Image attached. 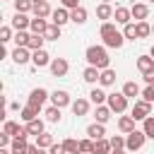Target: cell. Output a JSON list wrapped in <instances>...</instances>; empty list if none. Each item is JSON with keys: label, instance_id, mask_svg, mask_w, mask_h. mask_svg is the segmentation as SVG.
<instances>
[{"label": "cell", "instance_id": "cell-1", "mask_svg": "<svg viewBox=\"0 0 154 154\" xmlns=\"http://www.w3.org/2000/svg\"><path fill=\"white\" fill-rule=\"evenodd\" d=\"M84 58H87L89 65H94V67H99V70H106V67L111 65V58H108V53H106L103 46H89L87 53H84Z\"/></svg>", "mask_w": 154, "mask_h": 154}, {"label": "cell", "instance_id": "cell-2", "mask_svg": "<svg viewBox=\"0 0 154 154\" xmlns=\"http://www.w3.org/2000/svg\"><path fill=\"white\" fill-rule=\"evenodd\" d=\"M106 103H108V108H111L113 113H125V108H128V96H125L123 91H116V94H108Z\"/></svg>", "mask_w": 154, "mask_h": 154}, {"label": "cell", "instance_id": "cell-3", "mask_svg": "<svg viewBox=\"0 0 154 154\" xmlns=\"http://www.w3.org/2000/svg\"><path fill=\"white\" fill-rule=\"evenodd\" d=\"M144 140H147L144 130H132V132H128V137H125V149H128V152H137V149H142Z\"/></svg>", "mask_w": 154, "mask_h": 154}, {"label": "cell", "instance_id": "cell-4", "mask_svg": "<svg viewBox=\"0 0 154 154\" xmlns=\"http://www.w3.org/2000/svg\"><path fill=\"white\" fill-rule=\"evenodd\" d=\"M149 113H152V103L149 101H135V106H132V118L135 120H144V118H149Z\"/></svg>", "mask_w": 154, "mask_h": 154}, {"label": "cell", "instance_id": "cell-5", "mask_svg": "<svg viewBox=\"0 0 154 154\" xmlns=\"http://www.w3.org/2000/svg\"><path fill=\"white\" fill-rule=\"evenodd\" d=\"M67 70H70V65H67L65 58H53V60H51V72H53V77H65Z\"/></svg>", "mask_w": 154, "mask_h": 154}, {"label": "cell", "instance_id": "cell-6", "mask_svg": "<svg viewBox=\"0 0 154 154\" xmlns=\"http://www.w3.org/2000/svg\"><path fill=\"white\" fill-rule=\"evenodd\" d=\"M123 43H125V36H123L118 29L111 31L108 36H103V46H106V48H120Z\"/></svg>", "mask_w": 154, "mask_h": 154}, {"label": "cell", "instance_id": "cell-7", "mask_svg": "<svg viewBox=\"0 0 154 154\" xmlns=\"http://www.w3.org/2000/svg\"><path fill=\"white\" fill-rule=\"evenodd\" d=\"M46 99H51V94H48V91H46L43 87L34 89V91L29 94V103H31V106H38V108H41V106L46 103Z\"/></svg>", "mask_w": 154, "mask_h": 154}, {"label": "cell", "instance_id": "cell-8", "mask_svg": "<svg viewBox=\"0 0 154 154\" xmlns=\"http://www.w3.org/2000/svg\"><path fill=\"white\" fill-rule=\"evenodd\" d=\"M12 60H14L17 65H24V63L31 60V51H29L26 46H17V48L12 51Z\"/></svg>", "mask_w": 154, "mask_h": 154}, {"label": "cell", "instance_id": "cell-9", "mask_svg": "<svg viewBox=\"0 0 154 154\" xmlns=\"http://www.w3.org/2000/svg\"><path fill=\"white\" fill-rule=\"evenodd\" d=\"M31 63H34V67H46V65H51V55L43 48L31 51Z\"/></svg>", "mask_w": 154, "mask_h": 154}, {"label": "cell", "instance_id": "cell-10", "mask_svg": "<svg viewBox=\"0 0 154 154\" xmlns=\"http://www.w3.org/2000/svg\"><path fill=\"white\" fill-rule=\"evenodd\" d=\"M113 19H116V24H123V26H125V24H130L132 12H130L128 7H120V5H118V7L113 10Z\"/></svg>", "mask_w": 154, "mask_h": 154}, {"label": "cell", "instance_id": "cell-11", "mask_svg": "<svg viewBox=\"0 0 154 154\" xmlns=\"http://www.w3.org/2000/svg\"><path fill=\"white\" fill-rule=\"evenodd\" d=\"M29 26H31V19H29L24 12H14V17H12V29L24 31V29H29Z\"/></svg>", "mask_w": 154, "mask_h": 154}, {"label": "cell", "instance_id": "cell-12", "mask_svg": "<svg viewBox=\"0 0 154 154\" xmlns=\"http://www.w3.org/2000/svg\"><path fill=\"white\" fill-rule=\"evenodd\" d=\"M51 101H53V106H58V108H63V106H72L70 94H67V91H63V89L53 91V94H51Z\"/></svg>", "mask_w": 154, "mask_h": 154}, {"label": "cell", "instance_id": "cell-13", "mask_svg": "<svg viewBox=\"0 0 154 154\" xmlns=\"http://www.w3.org/2000/svg\"><path fill=\"white\" fill-rule=\"evenodd\" d=\"M10 149H12V154H29V142H26V137H12Z\"/></svg>", "mask_w": 154, "mask_h": 154}, {"label": "cell", "instance_id": "cell-14", "mask_svg": "<svg viewBox=\"0 0 154 154\" xmlns=\"http://www.w3.org/2000/svg\"><path fill=\"white\" fill-rule=\"evenodd\" d=\"M130 12H132V19L144 22V19H147V14H149V7H147L144 2H135V5L130 7Z\"/></svg>", "mask_w": 154, "mask_h": 154}, {"label": "cell", "instance_id": "cell-15", "mask_svg": "<svg viewBox=\"0 0 154 154\" xmlns=\"http://www.w3.org/2000/svg\"><path fill=\"white\" fill-rule=\"evenodd\" d=\"M38 111H41L38 106H31V103H26V106L19 111V116H22V120H24V123H31V120H36V118H38Z\"/></svg>", "mask_w": 154, "mask_h": 154}, {"label": "cell", "instance_id": "cell-16", "mask_svg": "<svg viewBox=\"0 0 154 154\" xmlns=\"http://www.w3.org/2000/svg\"><path fill=\"white\" fill-rule=\"evenodd\" d=\"M137 70H140L142 75L154 72V58H152V55H140V58H137Z\"/></svg>", "mask_w": 154, "mask_h": 154}, {"label": "cell", "instance_id": "cell-17", "mask_svg": "<svg viewBox=\"0 0 154 154\" xmlns=\"http://www.w3.org/2000/svg\"><path fill=\"white\" fill-rule=\"evenodd\" d=\"M113 152V147H111V140H106V137H101V140H94V149H91V154H111Z\"/></svg>", "mask_w": 154, "mask_h": 154}, {"label": "cell", "instance_id": "cell-18", "mask_svg": "<svg viewBox=\"0 0 154 154\" xmlns=\"http://www.w3.org/2000/svg\"><path fill=\"white\" fill-rule=\"evenodd\" d=\"M34 17H41V19H46V17H51L53 14V10H51V5H48V0L46 2H34Z\"/></svg>", "mask_w": 154, "mask_h": 154}, {"label": "cell", "instance_id": "cell-19", "mask_svg": "<svg viewBox=\"0 0 154 154\" xmlns=\"http://www.w3.org/2000/svg\"><path fill=\"white\" fill-rule=\"evenodd\" d=\"M53 24H58V26H63L65 22H70V10L67 7H58V10H53Z\"/></svg>", "mask_w": 154, "mask_h": 154}, {"label": "cell", "instance_id": "cell-20", "mask_svg": "<svg viewBox=\"0 0 154 154\" xmlns=\"http://www.w3.org/2000/svg\"><path fill=\"white\" fill-rule=\"evenodd\" d=\"M106 99H108V94H103V89H99V87H94V89L89 91V101H91L94 106H101V103H106Z\"/></svg>", "mask_w": 154, "mask_h": 154}, {"label": "cell", "instance_id": "cell-21", "mask_svg": "<svg viewBox=\"0 0 154 154\" xmlns=\"http://www.w3.org/2000/svg\"><path fill=\"white\" fill-rule=\"evenodd\" d=\"M87 135H89L91 140H101V137L106 135V128H103V123H91V125L87 128Z\"/></svg>", "mask_w": 154, "mask_h": 154}, {"label": "cell", "instance_id": "cell-22", "mask_svg": "<svg viewBox=\"0 0 154 154\" xmlns=\"http://www.w3.org/2000/svg\"><path fill=\"white\" fill-rule=\"evenodd\" d=\"M96 17L103 19V22H108V19L113 17V7H111V2H101V5L96 7Z\"/></svg>", "mask_w": 154, "mask_h": 154}, {"label": "cell", "instance_id": "cell-23", "mask_svg": "<svg viewBox=\"0 0 154 154\" xmlns=\"http://www.w3.org/2000/svg\"><path fill=\"white\" fill-rule=\"evenodd\" d=\"M70 22H75V24H84L87 22V10L79 5V7H75V10H70Z\"/></svg>", "mask_w": 154, "mask_h": 154}, {"label": "cell", "instance_id": "cell-24", "mask_svg": "<svg viewBox=\"0 0 154 154\" xmlns=\"http://www.w3.org/2000/svg\"><path fill=\"white\" fill-rule=\"evenodd\" d=\"M82 77H84V82L94 84V82H99V77H101V70H99V67H94V65H89V67L82 72Z\"/></svg>", "mask_w": 154, "mask_h": 154}, {"label": "cell", "instance_id": "cell-25", "mask_svg": "<svg viewBox=\"0 0 154 154\" xmlns=\"http://www.w3.org/2000/svg\"><path fill=\"white\" fill-rule=\"evenodd\" d=\"M99 84H101V87H111V84H116V72H113L111 67H106V70H101V77H99Z\"/></svg>", "mask_w": 154, "mask_h": 154}, {"label": "cell", "instance_id": "cell-26", "mask_svg": "<svg viewBox=\"0 0 154 154\" xmlns=\"http://www.w3.org/2000/svg\"><path fill=\"white\" fill-rule=\"evenodd\" d=\"M118 130L125 132V135L132 132V130H135V118H132V116H123V118L118 120Z\"/></svg>", "mask_w": 154, "mask_h": 154}, {"label": "cell", "instance_id": "cell-27", "mask_svg": "<svg viewBox=\"0 0 154 154\" xmlns=\"http://www.w3.org/2000/svg\"><path fill=\"white\" fill-rule=\"evenodd\" d=\"M87 111H89V101H87V99L72 101V113H75V116H87Z\"/></svg>", "mask_w": 154, "mask_h": 154}, {"label": "cell", "instance_id": "cell-28", "mask_svg": "<svg viewBox=\"0 0 154 154\" xmlns=\"http://www.w3.org/2000/svg\"><path fill=\"white\" fill-rule=\"evenodd\" d=\"M36 144H38L41 149H51L55 142H53V135H51V132H41V135H36Z\"/></svg>", "mask_w": 154, "mask_h": 154}, {"label": "cell", "instance_id": "cell-29", "mask_svg": "<svg viewBox=\"0 0 154 154\" xmlns=\"http://www.w3.org/2000/svg\"><path fill=\"white\" fill-rule=\"evenodd\" d=\"M29 29H31V34H41V36H43V31L48 29V24H46V19H41V17H34Z\"/></svg>", "mask_w": 154, "mask_h": 154}, {"label": "cell", "instance_id": "cell-30", "mask_svg": "<svg viewBox=\"0 0 154 154\" xmlns=\"http://www.w3.org/2000/svg\"><path fill=\"white\" fill-rule=\"evenodd\" d=\"M111 108H108V103H101V106H96V123H106L108 118H111Z\"/></svg>", "mask_w": 154, "mask_h": 154}, {"label": "cell", "instance_id": "cell-31", "mask_svg": "<svg viewBox=\"0 0 154 154\" xmlns=\"http://www.w3.org/2000/svg\"><path fill=\"white\" fill-rule=\"evenodd\" d=\"M43 38L46 41H58L60 38V26L58 24H48V29L43 31Z\"/></svg>", "mask_w": 154, "mask_h": 154}, {"label": "cell", "instance_id": "cell-32", "mask_svg": "<svg viewBox=\"0 0 154 154\" xmlns=\"http://www.w3.org/2000/svg\"><path fill=\"white\" fill-rule=\"evenodd\" d=\"M43 36L41 34H31V38H29V43H26V48L29 51H38V48H43Z\"/></svg>", "mask_w": 154, "mask_h": 154}, {"label": "cell", "instance_id": "cell-33", "mask_svg": "<svg viewBox=\"0 0 154 154\" xmlns=\"http://www.w3.org/2000/svg\"><path fill=\"white\" fill-rule=\"evenodd\" d=\"M123 36H125L128 41L140 38V36H137V24H132V22H130V24H125V26H123Z\"/></svg>", "mask_w": 154, "mask_h": 154}, {"label": "cell", "instance_id": "cell-34", "mask_svg": "<svg viewBox=\"0 0 154 154\" xmlns=\"http://www.w3.org/2000/svg\"><path fill=\"white\" fill-rule=\"evenodd\" d=\"M123 94H125L128 99H135V96L140 94V87H137L135 82H125V84H123Z\"/></svg>", "mask_w": 154, "mask_h": 154}, {"label": "cell", "instance_id": "cell-35", "mask_svg": "<svg viewBox=\"0 0 154 154\" xmlns=\"http://www.w3.org/2000/svg\"><path fill=\"white\" fill-rule=\"evenodd\" d=\"M26 130H29V135H41V132H43V120L36 118V120L26 123Z\"/></svg>", "mask_w": 154, "mask_h": 154}, {"label": "cell", "instance_id": "cell-36", "mask_svg": "<svg viewBox=\"0 0 154 154\" xmlns=\"http://www.w3.org/2000/svg\"><path fill=\"white\" fill-rule=\"evenodd\" d=\"M46 120L48 123H58L60 120V108L58 106H48L46 108Z\"/></svg>", "mask_w": 154, "mask_h": 154}, {"label": "cell", "instance_id": "cell-37", "mask_svg": "<svg viewBox=\"0 0 154 154\" xmlns=\"http://www.w3.org/2000/svg\"><path fill=\"white\" fill-rule=\"evenodd\" d=\"M63 147H65V152H67V154H79V142H77V140H72V137H67V140L63 142Z\"/></svg>", "mask_w": 154, "mask_h": 154}, {"label": "cell", "instance_id": "cell-38", "mask_svg": "<svg viewBox=\"0 0 154 154\" xmlns=\"http://www.w3.org/2000/svg\"><path fill=\"white\" fill-rule=\"evenodd\" d=\"M14 10L26 14L29 10H34V0H14Z\"/></svg>", "mask_w": 154, "mask_h": 154}, {"label": "cell", "instance_id": "cell-39", "mask_svg": "<svg viewBox=\"0 0 154 154\" xmlns=\"http://www.w3.org/2000/svg\"><path fill=\"white\" fill-rule=\"evenodd\" d=\"M142 123H144V125H142V130H144V135H147L149 140H154V118L149 116V118H144Z\"/></svg>", "mask_w": 154, "mask_h": 154}, {"label": "cell", "instance_id": "cell-40", "mask_svg": "<svg viewBox=\"0 0 154 154\" xmlns=\"http://www.w3.org/2000/svg\"><path fill=\"white\" fill-rule=\"evenodd\" d=\"M19 123H14V120H5V130L2 132H7V135H12V137H17V132H19Z\"/></svg>", "mask_w": 154, "mask_h": 154}, {"label": "cell", "instance_id": "cell-41", "mask_svg": "<svg viewBox=\"0 0 154 154\" xmlns=\"http://www.w3.org/2000/svg\"><path fill=\"white\" fill-rule=\"evenodd\" d=\"M149 34H152V26H149L147 22H137V36H140V38H147Z\"/></svg>", "mask_w": 154, "mask_h": 154}, {"label": "cell", "instance_id": "cell-42", "mask_svg": "<svg viewBox=\"0 0 154 154\" xmlns=\"http://www.w3.org/2000/svg\"><path fill=\"white\" fill-rule=\"evenodd\" d=\"M29 38H31V34H26V31H17L12 41H14L17 46H26V43H29Z\"/></svg>", "mask_w": 154, "mask_h": 154}, {"label": "cell", "instance_id": "cell-43", "mask_svg": "<svg viewBox=\"0 0 154 154\" xmlns=\"http://www.w3.org/2000/svg\"><path fill=\"white\" fill-rule=\"evenodd\" d=\"M91 149H94V140L89 137V140H79V154H91Z\"/></svg>", "mask_w": 154, "mask_h": 154}, {"label": "cell", "instance_id": "cell-44", "mask_svg": "<svg viewBox=\"0 0 154 154\" xmlns=\"http://www.w3.org/2000/svg\"><path fill=\"white\" fill-rule=\"evenodd\" d=\"M111 147L113 149H125V137L123 135H113L111 137Z\"/></svg>", "mask_w": 154, "mask_h": 154}, {"label": "cell", "instance_id": "cell-45", "mask_svg": "<svg viewBox=\"0 0 154 154\" xmlns=\"http://www.w3.org/2000/svg\"><path fill=\"white\" fill-rule=\"evenodd\" d=\"M111 31H116V24H111V22H103V24H101V29H99L101 38H103V36H108Z\"/></svg>", "mask_w": 154, "mask_h": 154}, {"label": "cell", "instance_id": "cell-46", "mask_svg": "<svg viewBox=\"0 0 154 154\" xmlns=\"http://www.w3.org/2000/svg\"><path fill=\"white\" fill-rule=\"evenodd\" d=\"M0 41H2V43L12 41V29H10V26H0Z\"/></svg>", "mask_w": 154, "mask_h": 154}, {"label": "cell", "instance_id": "cell-47", "mask_svg": "<svg viewBox=\"0 0 154 154\" xmlns=\"http://www.w3.org/2000/svg\"><path fill=\"white\" fill-rule=\"evenodd\" d=\"M142 96H144V101L152 103V101H154V84H147V89L142 91Z\"/></svg>", "mask_w": 154, "mask_h": 154}, {"label": "cell", "instance_id": "cell-48", "mask_svg": "<svg viewBox=\"0 0 154 154\" xmlns=\"http://www.w3.org/2000/svg\"><path fill=\"white\" fill-rule=\"evenodd\" d=\"M48 154H67V152H65V147H63V144H53V147L48 149Z\"/></svg>", "mask_w": 154, "mask_h": 154}, {"label": "cell", "instance_id": "cell-49", "mask_svg": "<svg viewBox=\"0 0 154 154\" xmlns=\"http://www.w3.org/2000/svg\"><path fill=\"white\" fill-rule=\"evenodd\" d=\"M63 2V7H67V10H75V7H79V0H60Z\"/></svg>", "mask_w": 154, "mask_h": 154}, {"label": "cell", "instance_id": "cell-50", "mask_svg": "<svg viewBox=\"0 0 154 154\" xmlns=\"http://www.w3.org/2000/svg\"><path fill=\"white\" fill-rule=\"evenodd\" d=\"M10 137H12V135L2 132V135H0V147H10V144H12V142H10Z\"/></svg>", "mask_w": 154, "mask_h": 154}, {"label": "cell", "instance_id": "cell-51", "mask_svg": "<svg viewBox=\"0 0 154 154\" xmlns=\"http://www.w3.org/2000/svg\"><path fill=\"white\" fill-rule=\"evenodd\" d=\"M29 154H46V152H43L38 144H29Z\"/></svg>", "mask_w": 154, "mask_h": 154}, {"label": "cell", "instance_id": "cell-52", "mask_svg": "<svg viewBox=\"0 0 154 154\" xmlns=\"http://www.w3.org/2000/svg\"><path fill=\"white\" fill-rule=\"evenodd\" d=\"M142 77H144L147 84H154V72H147V75H142Z\"/></svg>", "mask_w": 154, "mask_h": 154}, {"label": "cell", "instance_id": "cell-53", "mask_svg": "<svg viewBox=\"0 0 154 154\" xmlns=\"http://www.w3.org/2000/svg\"><path fill=\"white\" fill-rule=\"evenodd\" d=\"M0 154H12V149H7V147H0Z\"/></svg>", "mask_w": 154, "mask_h": 154}, {"label": "cell", "instance_id": "cell-54", "mask_svg": "<svg viewBox=\"0 0 154 154\" xmlns=\"http://www.w3.org/2000/svg\"><path fill=\"white\" fill-rule=\"evenodd\" d=\"M111 154H125V152H123V149H113Z\"/></svg>", "mask_w": 154, "mask_h": 154}, {"label": "cell", "instance_id": "cell-55", "mask_svg": "<svg viewBox=\"0 0 154 154\" xmlns=\"http://www.w3.org/2000/svg\"><path fill=\"white\" fill-rule=\"evenodd\" d=\"M149 55H152V58H154V46H152V53H149Z\"/></svg>", "mask_w": 154, "mask_h": 154}, {"label": "cell", "instance_id": "cell-56", "mask_svg": "<svg viewBox=\"0 0 154 154\" xmlns=\"http://www.w3.org/2000/svg\"><path fill=\"white\" fill-rule=\"evenodd\" d=\"M34 2H46V0H34Z\"/></svg>", "mask_w": 154, "mask_h": 154}, {"label": "cell", "instance_id": "cell-57", "mask_svg": "<svg viewBox=\"0 0 154 154\" xmlns=\"http://www.w3.org/2000/svg\"><path fill=\"white\" fill-rule=\"evenodd\" d=\"M101 2H111V0H101Z\"/></svg>", "mask_w": 154, "mask_h": 154}, {"label": "cell", "instance_id": "cell-58", "mask_svg": "<svg viewBox=\"0 0 154 154\" xmlns=\"http://www.w3.org/2000/svg\"><path fill=\"white\" fill-rule=\"evenodd\" d=\"M152 36H154V26H152Z\"/></svg>", "mask_w": 154, "mask_h": 154}, {"label": "cell", "instance_id": "cell-59", "mask_svg": "<svg viewBox=\"0 0 154 154\" xmlns=\"http://www.w3.org/2000/svg\"><path fill=\"white\" fill-rule=\"evenodd\" d=\"M149 2H154V0H149Z\"/></svg>", "mask_w": 154, "mask_h": 154}]
</instances>
